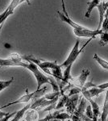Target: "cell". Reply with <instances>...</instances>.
Segmentation results:
<instances>
[{
	"label": "cell",
	"mask_w": 108,
	"mask_h": 121,
	"mask_svg": "<svg viewBox=\"0 0 108 121\" xmlns=\"http://www.w3.org/2000/svg\"><path fill=\"white\" fill-rule=\"evenodd\" d=\"M19 1H20V0H12V1L11 2V3H10L8 7L11 10H12V11H15V9L16 8L17 6L19 5Z\"/></svg>",
	"instance_id": "cell-24"
},
{
	"label": "cell",
	"mask_w": 108,
	"mask_h": 121,
	"mask_svg": "<svg viewBox=\"0 0 108 121\" xmlns=\"http://www.w3.org/2000/svg\"><path fill=\"white\" fill-rule=\"evenodd\" d=\"M26 114V113H25ZM37 118H38V115H37V112L35 109H31L30 112H28L26 114V118H25V121H36Z\"/></svg>",
	"instance_id": "cell-17"
},
{
	"label": "cell",
	"mask_w": 108,
	"mask_h": 121,
	"mask_svg": "<svg viewBox=\"0 0 108 121\" xmlns=\"http://www.w3.org/2000/svg\"><path fill=\"white\" fill-rule=\"evenodd\" d=\"M90 69H83L80 74L79 77L74 81L73 86L77 87H79V88H82L84 86V85L86 82V79H87L88 76H90Z\"/></svg>",
	"instance_id": "cell-7"
},
{
	"label": "cell",
	"mask_w": 108,
	"mask_h": 121,
	"mask_svg": "<svg viewBox=\"0 0 108 121\" xmlns=\"http://www.w3.org/2000/svg\"><path fill=\"white\" fill-rule=\"evenodd\" d=\"M14 81V78H11L10 80H7V81H1L0 80V92L3 91V90L6 89L7 87H8L11 83L13 82Z\"/></svg>",
	"instance_id": "cell-21"
},
{
	"label": "cell",
	"mask_w": 108,
	"mask_h": 121,
	"mask_svg": "<svg viewBox=\"0 0 108 121\" xmlns=\"http://www.w3.org/2000/svg\"><path fill=\"white\" fill-rule=\"evenodd\" d=\"M100 30L103 32H108V17L107 18H104L103 23H102Z\"/></svg>",
	"instance_id": "cell-22"
},
{
	"label": "cell",
	"mask_w": 108,
	"mask_h": 121,
	"mask_svg": "<svg viewBox=\"0 0 108 121\" xmlns=\"http://www.w3.org/2000/svg\"><path fill=\"white\" fill-rule=\"evenodd\" d=\"M73 32L78 37H90L95 39L96 36L100 35L102 32L101 30H90L85 28V27H82V28L79 29H73Z\"/></svg>",
	"instance_id": "cell-5"
},
{
	"label": "cell",
	"mask_w": 108,
	"mask_h": 121,
	"mask_svg": "<svg viewBox=\"0 0 108 121\" xmlns=\"http://www.w3.org/2000/svg\"><path fill=\"white\" fill-rule=\"evenodd\" d=\"M61 6H62V10H63V14L66 16H69V14L66 11L65 8V0H61Z\"/></svg>",
	"instance_id": "cell-25"
},
{
	"label": "cell",
	"mask_w": 108,
	"mask_h": 121,
	"mask_svg": "<svg viewBox=\"0 0 108 121\" xmlns=\"http://www.w3.org/2000/svg\"><path fill=\"white\" fill-rule=\"evenodd\" d=\"M85 116L86 117L90 119H93V112H92V107L90 105H87L86 106V111H85Z\"/></svg>",
	"instance_id": "cell-23"
},
{
	"label": "cell",
	"mask_w": 108,
	"mask_h": 121,
	"mask_svg": "<svg viewBox=\"0 0 108 121\" xmlns=\"http://www.w3.org/2000/svg\"><path fill=\"white\" fill-rule=\"evenodd\" d=\"M82 120H83V121H93L91 119L88 118V117H86V116H84V117L82 118Z\"/></svg>",
	"instance_id": "cell-30"
},
{
	"label": "cell",
	"mask_w": 108,
	"mask_h": 121,
	"mask_svg": "<svg viewBox=\"0 0 108 121\" xmlns=\"http://www.w3.org/2000/svg\"><path fill=\"white\" fill-rule=\"evenodd\" d=\"M9 114H10V113L2 112L1 109H0V120H1V119H3V118H4V117H6V116H7Z\"/></svg>",
	"instance_id": "cell-28"
},
{
	"label": "cell",
	"mask_w": 108,
	"mask_h": 121,
	"mask_svg": "<svg viewBox=\"0 0 108 121\" xmlns=\"http://www.w3.org/2000/svg\"><path fill=\"white\" fill-rule=\"evenodd\" d=\"M26 69L30 70L33 73L34 77L36 78V82H37L36 90H40L44 84L49 83L51 84V86H52V89H53V92H59V91H60L57 82H56V80L54 79V78H52V77L50 78V77L45 76L44 73H41V71L39 69V67L36 65H35L34 63H32V62H27Z\"/></svg>",
	"instance_id": "cell-1"
},
{
	"label": "cell",
	"mask_w": 108,
	"mask_h": 121,
	"mask_svg": "<svg viewBox=\"0 0 108 121\" xmlns=\"http://www.w3.org/2000/svg\"><path fill=\"white\" fill-rule=\"evenodd\" d=\"M47 88L44 87L43 89H40V90H36V91L32 93H28V91H27L26 94L24 95H23L22 97H20L19 99H18L17 100L14 101V102H11L10 103H7V104L4 105L3 107H2L1 108H5L7 107H9V106H11V105H14V104H18V103H30L32 99H39V97L40 95H43L45 91H46ZM0 108V109H1Z\"/></svg>",
	"instance_id": "cell-3"
},
{
	"label": "cell",
	"mask_w": 108,
	"mask_h": 121,
	"mask_svg": "<svg viewBox=\"0 0 108 121\" xmlns=\"http://www.w3.org/2000/svg\"><path fill=\"white\" fill-rule=\"evenodd\" d=\"M94 59H95L96 61L99 63V65H101L104 69L108 70V61H107L106 60H104V59H103V58L100 57V56H99L97 53L95 54V56H94Z\"/></svg>",
	"instance_id": "cell-19"
},
{
	"label": "cell",
	"mask_w": 108,
	"mask_h": 121,
	"mask_svg": "<svg viewBox=\"0 0 108 121\" xmlns=\"http://www.w3.org/2000/svg\"><path fill=\"white\" fill-rule=\"evenodd\" d=\"M108 117V89L106 94L105 100H104L103 107V112L101 114V121H107Z\"/></svg>",
	"instance_id": "cell-11"
},
{
	"label": "cell",
	"mask_w": 108,
	"mask_h": 121,
	"mask_svg": "<svg viewBox=\"0 0 108 121\" xmlns=\"http://www.w3.org/2000/svg\"><path fill=\"white\" fill-rule=\"evenodd\" d=\"M88 102H90V106L92 107V112H93V119H92V120L99 121V117H101V114H102L101 111H100L99 106L92 99H90V100H88Z\"/></svg>",
	"instance_id": "cell-10"
},
{
	"label": "cell",
	"mask_w": 108,
	"mask_h": 121,
	"mask_svg": "<svg viewBox=\"0 0 108 121\" xmlns=\"http://www.w3.org/2000/svg\"><path fill=\"white\" fill-rule=\"evenodd\" d=\"M15 112H14V113H10V114L8 115L7 116H6L4 117V118H3V119H1L0 120V121H8L11 118V117L13 116V115H15Z\"/></svg>",
	"instance_id": "cell-26"
},
{
	"label": "cell",
	"mask_w": 108,
	"mask_h": 121,
	"mask_svg": "<svg viewBox=\"0 0 108 121\" xmlns=\"http://www.w3.org/2000/svg\"><path fill=\"white\" fill-rule=\"evenodd\" d=\"M107 7H108V2H102V3H100L98 5L97 8L99 9V23L97 30H100V28H101L102 23H103L104 19V15H105Z\"/></svg>",
	"instance_id": "cell-9"
},
{
	"label": "cell",
	"mask_w": 108,
	"mask_h": 121,
	"mask_svg": "<svg viewBox=\"0 0 108 121\" xmlns=\"http://www.w3.org/2000/svg\"><path fill=\"white\" fill-rule=\"evenodd\" d=\"M61 97L60 99H58L57 102H56V105L55 107V109L58 110V109L60 108H63V107L65 106V103L67 102V99H68V96L65 94H60Z\"/></svg>",
	"instance_id": "cell-15"
},
{
	"label": "cell",
	"mask_w": 108,
	"mask_h": 121,
	"mask_svg": "<svg viewBox=\"0 0 108 121\" xmlns=\"http://www.w3.org/2000/svg\"><path fill=\"white\" fill-rule=\"evenodd\" d=\"M51 75L53 78H55L56 79L61 81L62 80V68L60 67V65H57L55 68L51 69Z\"/></svg>",
	"instance_id": "cell-13"
},
{
	"label": "cell",
	"mask_w": 108,
	"mask_h": 121,
	"mask_svg": "<svg viewBox=\"0 0 108 121\" xmlns=\"http://www.w3.org/2000/svg\"><path fill=\"white\" fill-rule=\"evenodd\" d=\"M99 44L101 46H105L108 44V32H102L100 34Z\"/></svg>",
	"instance_id": "cell-20"
},
{
	"label": "cell",
	"mask_w": 108,
	"mask_h": 121,
	"mask_svg": "<svg viewBox=\"0 0 108 121\" xmlns=\"http://www.w3.org/2000/svg\"><path fill=\"white\" fill-rule=\"evenodd\" d=\"M13 13H14V11L11 10L9 7H7L3 13H1V14H0V25L3 24V23L5 22L6 19L8 18L10 15H12Z\"/></svg>",
	"instance_id": "cell-18"
},
{
	"label": "cell",
	"mask_w": 108,
	"mask_h": 121,
	"mask_svg": "<svg viewBox=\"0 0 108 121\" xmlns=\"http://www.w3.org/2000/svg\"><path fill=\"white\" fill-rule=\"evenodd\" d=\"M101 0H92L91 2H89L87 3V5H88V7H87V10H86V12L85 14V17L86 18H90V14H91L92 11H93L94 8L98 7V5L101 3Z\"/></svg>",
	"instance_id": "cell-12"
},
{
	"label": "cell",
	"mask_w": 108,
	"mask_h": 121,
	"mask_svg": "<svg viewBox=\"0 0 108 121\" xmlns=\"http://www.w3.org/2000/svg\"><path fill=\"white\" fill-rule=\"evenodd\" d=\"M30 1H31V0H20V1H19V4L23 3V2H26V3H27V4H28V5H31V2Z\"/></svg>",
	"instance_id": "cell-29"
},
{
	"label": "cell",
	"mask_w": 108,
	"mask_h": 121,
	"mask_svg": "<svg viewBox=\"0 0 108 121\" xmlns=\"http://www.w3.org/2000/svg\"><path fill=\"white\" fill-rule=\"evenodd\" d=\"M80 100H81L80 104L78 105V107L76 108L75 112H74V113L73 115L82 119L84 117V116H85V111H86V106H87V105H86L87 100H86L85 98H81Z\"/></svg>",
	"instance_id": "cell-8"
},
{
	"label": "cell",
	"mask_w": 108,
	"mask_h": 121,
	"mask_svg": "<svg viewBox=\"0 0 108 121\" xmlns=\"http://www.w3.org/2000/svg\"><path fill=\"white\" fill-rule=\"evenodd\" d=\"M52 120H69L71 119V116L69 115L68 113H65V112H56L52 114Z\"/></svg>",
	"instance_id": "cell-14"
},
{
	"label": "cell",
	"mask_w": 108,
	"mask_h": 121,
	"mask_svg": "<svg viewBox=\"0 0 108 121\" xmlns=\"http://www.w3.org/2000/svg\"><path fill=\"white\" fill-rule=\"evenodd\" d=\"M21 56L18 54H11L8 59L0 58V66H20L26 68L27 62H23Z\"/></svg>",
	"instance_id": "cell-4"
},
{
	"label": "cell",
	"mask_w": 108,
	"mask_h": 121,
	"mask_svg": "<svg viewBox=\"0 0 108 121\" xmlns=\"http://www.w3.org/2000/svg\"><path fill=\"white\" fill-rule=\"evenodd\" d=\"M87 91H88V93H89L90 96L91 97V98H93V97H98L99 95H101L102 93L106 91V90L99 89V88H98L97 86H95V87H91V88L88 89Z\"/></svg>",
	"instance_id": "cell-16"
},
{
	"label": "cell",
	"mask_w": 108,
	"mask_h": 121,
	"mask_svg": "<svg viewBox=\"0 0 108 121\" xmlns=\"http://www.w3.org/2000/svg\"><path fill=\"white\" fill-rule=\"evenodd\" d=\"M80 99L79 98V95H74L72 96L68 97L67 102L65 103V107L66 110H67V113L70 116H72L73 114L75 112L77 106H78V100Z\"/></svg>",
	"instance_id": "cell-6"
},
{
	"label": "cell",
	"mask_w": 108,
	"mask_h": 121,
	"mask_svg": "<svg viewBox=\"0 0 108 121\" xmlns=\"http://www.w3.org/2000/svg\"><path fill=\"white\" fill-rule=\"evenodd\" d=\"M60 121H65V120H60Z\"/></svg>",
	"instance_id": "cell-32"
},
{
	"label": "cell",
	"mask_w": 108,
	"mask_h": 121,
	"mask_svg": "<svg viewBox=\"0 0 108 121\" xmlns=\"http://www.w3.org/2000/svg\"><path fill=\"white\" fill-rule=\"evenodd\" d=\"M71 120L72 121H83L82 118H79V117L74 116V115H72L71 116Z\"/></svg>",
	"instance_id": "cell-27"
},
{
	"label": "cell",
	"mask_w": 108,
	"mask_h": 121,
	"mask_svg": "<svg viewBox=\"0 0 108 121\" xmlns=\"http://www.w3.org/2000/svg\"><path fill=\"white\" fill-rule=\"evenodd\" d=\"M92 39H93V38H90L89 40H88L87 41H86V44L82 47V48H80V49H79L80 40H77L75 44H74V46H73V48H72V50H71V52H70V53L69 54L67 59L65 60V61L61 64V65H60V67H61V68H66L68 65H71V64H73L74 61H75V60H77V58L78 57V56H79L80 54L82 53V51L84 50V48H86V46L87 45V44H89L90 41H91Z\"/></svg>",
	"instance_id": "cell-2"
},
{
	"label": "cell",
	"mask_w": 108,
	"mask_h": 121,
	"mask_svg": "<svg viewBox=\"0 0 108 121\" xmlns=\"http://www.w3.org/2000/svg\"><path fill=\"white\" fill-rule=\"evenodd\" d=\"M107 17H108V7H107V11H106L105 15H104V18H107Z\"/></svg>",
	"instance_id": "cell-31"
}]
</instances>
